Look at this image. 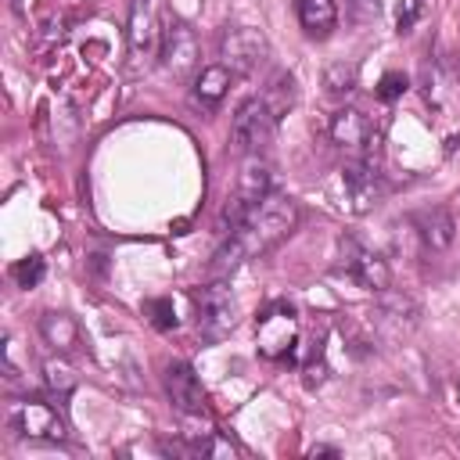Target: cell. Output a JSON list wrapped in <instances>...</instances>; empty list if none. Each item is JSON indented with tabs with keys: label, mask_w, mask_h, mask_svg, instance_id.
<instances>
[{
	"label": "cell",
	"mask_w": 460,
	"mask_h": 460,
	"mask_svg": "<svg viewBox=\"0 0 460 460\" xmlns=\"http://www.w3.org/2000/svg\"><path fill=\"white\" fill-rule=\"evenodd\" d=\"M252 209H256V201H249L245 194H230L226 201H223V209H219V216H216V230L223 238H230V234H238L242 230V223L252 216Z\"/></svg>",
	"instance_id": "20"
},
{
	"label": "cell",
	"mask_w": 460,
	"mask_h": 460,
	"mask_svg": "<svg viewBox=\"0 0 460 460\" xmlns=\"http://www.w3.org/2000/svg\"><path fill=\"white\" fill-rule=\"evenodd\" d=\"M158 58H162V69H166L173 80H187L191 72H198V62H201L198 33H194L187 22H173V26L162 33Z\"/></svg>",
	"instance_id": "10"
},
{
	"label": "cell",
	"mask_w": 460,
	"mask_h": 460,
	"mask_svg": "<svg viewBox=\"0 0 460 460\" xmlns=\"http://www.w3.org/2000/svg\"><path fill=\"white\" fill-rule=\"evenodd\" d=\"M8 428H12L19 439H33V442H65V439H69L65 417H62L51 403H40V399L15 403V406L8 410Z\"/></svg>",
	"instance_id": "7"
},
{
	"label": "cell",
	"mask_w": 460,
	"mask_h": 460,
	"mask_svg": "<svg viewBox=\"0 0 460 460\" xmlns=\"http://www.w3.org/2000/svg\"><path fill=\"white\" fill-rule=\"evenodd\" d=\"M144 317H148L158 331L176 328V310H173V302H169V299H148V302H144Z\"/></svg>",
	"instance_id": "25"
},
{
	"label": "cell",
	"mask_w": 460,
	"mask_h": 460,
	"mask_svg": "<svg viewBox=\"0 0 460 460\" xmlns=\"http://www.w3.org/2000/svg\"><path fill=\"white\" fill-rule=\"evenodd\" d=\"M263 98H267V105L274 108V115L281 119V115L295 105V80H292L288 72H277V76H274V83H270V90H267Z\"/></svg>",
	"instance_id": "23"
},
{
	"label": "cell",
	"mask_w": 460,
	"mask_h": 460,
	"mask_svg": "<svg viewBox=\"0 0 460 460\" xmlns=\"http://www.w3.org/2000/svg\"><path fill=\"white\" fill-rule=\"evenodd\" d=\"M424 101L435 108V112H449L456 101H460V76L449 62L442 58H428L421 65V80H417Z\"/></svg>",
	"instance_id": "13"
},
{
	"label": "cell",
	"mask_w": 460,
	"mask_h": 460,
	"mask_svg": "<svg viewBox=\"0 0 460 460\" xmlns=\"http://www.w3.org/2000/svg\"><path fill=\"white\" fill-rule=\"evenodd\" d=\"M335 270L342 277H349L353 285H360L363 292H374V295L385 292L388 281H392L388 263L378 252H371L367 245H360L356 238H349V234L338 242V263H335Z\"/></svg>",
	"instance_id": "6"
},
{
	"label": "cell",
	"mask_w": 460,
	"mask_h": 460,
	"mask_svg": "<svg viewBox=\"0 0 460 460\" xmlns=\"http://www.w3.org/2000/svg\"><path fill=\"white\" fill-rule=\"evenodd\" d=\"M406 90H410V80H406L403 72H385L374 94H378V101H385V105H392V101H399V98H403Z\"/></svg>",
	"instance_id": "26"
},
{
	"label": "cell",
	"mask_w": 460,
	"mask_h": 460,
	"mask_svg": "<svg viewBox=\"0 0 460 460\" xmlns=\"http://www.w3.org/2000/svg\"><path fill=\"white\" fill-rule=\"evenodd\" d=\"M230 76H234V72H230L223 62L198 69V72H194V83H191V105H194L201 115H212V112L223 105L226 90H230Z\"/></svg>",
	"instance_id": "16"
},
{
	"label": "cell",
	"mask_w": 460,
	"mask_h": 460,
	"mask_svg": "<svg viewBox=\"0 0 460 460\" xmlns=\"http://www.w3.org/2000/svg\"><path fill=\"white\" fill-rule=\"evenodd\" d=\"M219 58L234 76H252L270 65V40L263 37V30L230 26L219 37Z\"/></svg>",
	"instance_id": "5"
},
{
	"label": "cell",
	"mask_w": 460,
	"mask_h": 460,
	"mask_svg": "<svg viewBox=\"0 0 460 460\" xmlns=\"http://www.w3.org/2000/svg\"><path fill=\"white\" fill-rule=\"evenodd\" d=\"M238 194H245L249 201H263L267 194H274V169L263 155H249L245 166H242V176H238Z\"/></svg>",
	"instance_id": "18"
},
{
	"label": "cell",
	"mask_w": 460,
	"mask_h": 460,
	"mask_svg": "<svg viewBox=\"0 0 460 460\" xmlns=\"http://www.w3.org/2000/svg\"><path fill=\"white\" fill-rule=\"evenodd\" d=\"M40 335L55 353H72L80 345V328L69 313H44L40 317Z\"/></svg>",
	"instance_id": "19"
},
{
	"label": "cell",
	"mask_w": 460,
	"mask_h": 460,
	"mask_svg": "<svg viewBox=\"0 0 460 460\" xmlns=\"http://www.w3.org/2000/svg\"><path fill=\"white\" fill-rule=\"evenodd\" d=\"M274 133H277V115L267 105V98H249L234 112V123H230V148L245 158L263 155L274 144Z\"/></svg>",
	"instance_id": "4"
},
{
	"label": "cell",
	"mask_w": 460,
	"mask_h": 460,
	"mask_svg": "<svg viewBox=\"0 0 460 460\" xmlns=\"http://www.w3.org/2000/svg\"><path fill=\"white\" fill-rule=\"evenodd\" d=\"M328 381V363H324V356H310V360H302V385L313 392V388H320Z\"/></svg>",
	"instance_id": "28"
},
{
	"label": "cell",
	"mask_w": 460,
	"mask_h": 460,
	"mask_svg": "<svg viewBox=\"0 0 460 460\" xmlns=\"http://www.w3.org/2000/svg\"><path fill=\"white\" fill-rule=\"evenodd\" d=\"M126 47H130V69L137 72L148 65L158 47H162V30H158V12L155 0H130V22H126Z\"/></svg>",
	"instance_id": "9"
},
{
	"label": "cell",
	"mask_w": 460,
	"mask_h": 460,
	"mask_svg": "<svg viewBox=\"0 0 460 460\" xmlns=\"http://www.w3.org/2000/svg\"><path fill=\"white\" fill-rule=\"evenodd\" d=\"M410 223H413L417 238H421V245H424L428 252H442V249H449L453 238H456V223H453V216H449L442 205L417 209V212L410 216Z\"/></svg>",
	"instance_id": "15"
},
{
	"label": "cell",
	"mask_w": 460,
	"mask_h": 460,
	"mask_svg": "<svg viewBox=\"0 0 460 460\" xmlns=\"http://www.w3.org/2000/svg\"><path fill=\"white\" fill-rule=\"evenodd\" d=\"M349 15H353L356 26H367V22H374L381 15V4L378 0H349Z\"/></svg>",
	"instance_id": "29"
},
{
	"label": "cell",
	"mask_w": 460,
	"mask_h": 460,
	"mask_svg": "<svg viewBox=\"0 0 460 460\" xmlns=\"http://www.w3.org/2000/svg\"><path fill=\"white\" fill-rule=\"evenodd\" d=\"M256 335H260V353L267 360H285L295 363L302 353V328H299V310L285 299L270 302L256 317Z\"/></svg>",
	"instance_id": "2"
},
{
	"label": "cell",
	"mask_w": 460,
	"mask_h": 460,
	"mask_svg": "<svg viewBox=\"0 0 460 460\" xmlns=\"http://www.w3.org/2000/svg\"><path fill=\"white\" fill-rule=\"evenodd\" d=\"M44 381H47V388H51L55 396H69V392L76 388L80 374H76V367L65 360V353H58V360H47V363H44Z\"/></svg>",
	"instance_id": "21"
},
{
	"label": "cell",
	"mask_w": 460,
	"mask_h": 460,
	"mask_svg": "<svg viewBox=\"0 0 460 460\" xmlns=\"http://www.w3.org/2000/svg\"><path fill=\"white\" fill-rule=\"evenodd\" d=\"M162 385H166L173 406H176L183 417H201V413H205V392H201V381H198V374H194L191 363L169 360L166 371H162Z\"/></svg>",
	"instance_id": "12"
},
{
	"label": "cell",
	"mask_w": 460,
	"mask_h": 460,
	"mask_svg": "<svg viewBox=\"0 0 460 460\" xmlns=\"http://www.w3.org/2000/svg\"><path fill=\"white\" fill-rule=\"evenodd\" d=\"M310 456H338V449H331V446H313Z\"/></svg>",
	"instance_id": "30"
},
{
	"label": "cell",
	"mask_w": 460,
	"mask_h": 460,
	"mask_svg": "<svg viewBox=\"0 0 460 460\" xmlns=\"http://www.w3.org/2000/svg\"><path fill=\"white\" fill-rule=\"evenodd\" d=\"M295 226H299V205L288 194H277V191L267 194L252 209V216L242 223L238 234H230L219 245V252L209 263V274L212 277H230L242 263H249V260L277 249L281 242H288V234Z\"/></svg>",
	"instance_id": "1"
},
{
	"label": "cell",
	"mask_w": 460,
	"mask_h": 460,
	"mask_svg": "<svg viewBox=\"0 0 460 460\" xmlns=\"http://www.w3.org/2000/svg\"><path fill=\"white\" fill-rule=\"evenodd\" d=\"M15 281H19V288H40L44 285V277H47V263L40 260V256H26V260H19L15 263Z\"/></svg>",
	"instance_id": "24"
},
{
	"label": "cell",
	"mask_w": 460,
	"mask_h": 460,
	"mask_svg": "<svg viewBox=\"0 0 460 460\" xmlns=\"http://www.w3.org/2000/svg\"><path fill=\"white\" fill-rule=\"evenodd\" d=\"M453 151H460V137H449L446 141V155H453Z\"/></svg>",
	"instance_id": "31"
},
{
	"label": "cell",
	"mask_w": 460,
	"mask_h": 460,
	"mask_svg": "<svg viewBox=\"0 0 460 460\" xmlns=\"http://www.w3.org/2000/svg\"><path fill=\"white\" fill-rule=\"evenodd\" d=\"M353 90H356V65H345V62L328 65V72H324V94L328 98H349Z\"/></svg>",
	"instance_id": "22"
},
{
	"label": "cell",
	"mask_w": 460,
	"mask_h": 460,
	"mask_svg": "<svg viewBox=\"0 0 460 460\" xmlns=\"http://www.w3.org/2000/svg\"><path fill=\"white\" fill-rule=\"evenodd\" d=\"M456 399H460V385H456Z\"/></svg>",
	"instance_id": "32"
},
{
	"label": "cell",
	"mask_w": 460,
	"mask_h": 460,
	"mask_svg": "<svg viewBox=\"0 0 460 460\" xmlns=\"http://www.w3.org/2000/svg\"><path fill=\"white\" fill-rule=\"evenodd\" d=\"M295 15H299V26L306 30V37H313V40L331 37L338 26L335 0H295Z\"/></svg>",
	"instance_id": "17"
},
{
	"label": "cell",
	"mask_w": 460,
	"mask_h": 460,
	"mask_svg": "<svg viewBox=\"0 0 460 460\" xmlns=\"http://www.w3.org/2000/svg\"><path fill=\"white\" fill-rule=\"evenodd\" d=\"M194 324H198V335L201 342H223L238 324V302H234V292L223 285V277L194 288Z\"/></svg>",
	"instance_id": "3"
},
{
	"label": "cell",
	"mask_w": 460,
	"mask_h": 460,
	"mask_svg": "<svg viewBox=\"0 0 460 460\" xmlns=\"http://www.w3.org/2000/svg\"><path fill=\"white\" fill-rule=\"evenodd\" d=\"M342 187H345V198H349L353 212H371L385 198V180H381L378 166L363 155L342 166Z\"/></svg>",
	"instance_id": "11"
},
{
	"label": "cell",
	"mask_w": 460,
	"mask_h": 460,
	"mask_svg": "<svg viewBox=\"0 0 460 460\" xmlns=\"http://www.w3.org/2000/svg\"><path fill=\"white\" fill-rule=\"evenodd\" d=\"M328 133H331V141L338 148H345L353 155H367L374 148L371 144L374 141V126H371V119L360 108H338L331 115V123H328Z\"/></svg>",
	"instance_id": "14"
},
{
	"label": "cell",
	"mask_w": 460,
	"mask_h": 460,
	"mask_svg": "<svg viewBox=\"0 0 460 460\" xmlns=\"http://www.w3.org/2000/svg\"><path fill=\"white\" fill-rule=\"evenodd\" d=\"M417 328H421V306L410 295H399L388 288L378 292V302L371 310V331L374 335L399 342V338H410Z\"/></svg>",
	"instance_id": "8"
},
{
	"label": "cell",
	"mask_w": 460,
	"mask_h": 460,
	"mask_svg": "<svg viewBox=\"0 0 460 460\" xmlns=\"http://www.w3.org/2000/svg\"><path fill=\"white\" fill-rule=\"evenodd\" d=\"M421 15H424V0H403V12H399V22H396V33H399V37H410Z\"/></svg>",
	"instance_id": "27"
}]
</instances>
